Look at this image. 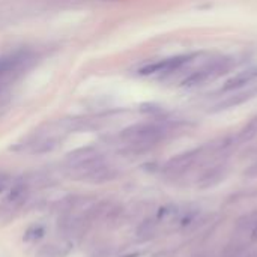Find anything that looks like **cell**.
<instances>
[{
	"label": "cell",
	"instance_id": "obj_1",
	"mask_svg": "<svg viewBox=\"0 0 257 257\" xmlns=\"http://www.w3.org/2000/svg\"><path fill=\"white\" fill-rule=\"evenodd\" d=\"M166 134H167L166 126L160 123H137L125 128L120 137L123 142H126L134 148L148 149L160 143L166 137Z\"/></svg>",
	"mask_w": 257,
	"mask_h": 257
},
{
	"label": "cell",
	"instance_id": "obj_2",
	"mask_svg": "<svg viewBox=\"0 0 257 257\" xmlns=\"http://www.w3.org/2000/svg\"><path fill=\"white\" fill-rule=\"evenodd\" d=\"M232 68V60L227 57H221V59H215L209 63H206L205 66L196 69L194 72H191L184 81L182 86L187 89H193V87H199L203 86L209 81H214L220 77H223L224 74H227Z\"/></svg>",
	"mask_w": 257,
	"mask_h": 257
},
{
	"label": "cell",
	"instance_id": "obj_3",
	"mask_svg": "<svg viewBox=\"0 0 257 257\" xmlns=\"http://www.w3.org/2000/svg\"><path fill=\"white\" fill-rule=\"evenodd\" d=\"M194 57H196V54H181V56H173V57H169V59L157 60V62L148 63L143 68H140L139 74L140 75L172 74V72L181 69L182 66H185L187 63H190Z\"/></svg>",
	"mask_w": 257,
	"mask_h": 257
},
{
	"label": "cell",
	"instance_id": "obj_4",
	"mask_svg": "<svg viewBox=\"0 0 257 257\" xmlns=\"http://www.w3.org/2000/svg\"><path fill=\"white\" fill-rule=\"evenodd\" d=\"M203 154V148L200 149H193V151H188V152H184L181 155H176L175 158H172L170 161H167L164 170L167 173H172V175H179V173H184L187 170H190L200 158V155Z\"/></svg>",
	"mask_w": 257,
	"mask_h": 257
},
{
	"label": "cell",
	"instance_id": "obj_5",
	"mask_svg": "<svg viewBox=\"0 0 257 257\" xmlns=\"http://www.w3.org/2000/svg\"><path fill=\"white\" fill-rule=\"evenodd\" d=\"M257 80V66L256 68H248L245 71H241L230 77L221 87V92H236L244 89L245 86H250Z\"/></svg>",
	"mask_w": 257,
	"mask_h": 257
},
{
	"label": "cell",
	"instance_id": "obj_6",
	"mask_svg": "<svg viewBox=\"0 0 257 257\" xmlns=\"http://www.w3.org/2000/svg\"><path fill=\"white\" fill-rule=\"evenodd\" d=\"M254 96H257V86L256 87H253V89H248V90H239V92H236L235 95L227 96L224 101L218 102V104L214 107V110H215V111H220V110L238 107V105L244 104L245 101H248V99H251V98H254Z\"/></svg>",
	"mask_w": 257,
	"mask_h": 257
},
{
	"label": "cell",
	"instance_id": "obj_7",
	"mask_svg": "<svg viewBox=\"0 0 257 257\" xmlns=\"http://www.w3.org/2000/svg\"><path fill=\"white\" fill-rule=\"evenodd\" d=\"M224 178V167L223 166H215L212 169H209L208 172L203 173V176L199 179V184L205 188V187H212L215 184H218L221 179Z\"/></svg>",
	"mask_w": 257,
	"mask_h": 257
},
{
	"label": "cell",
	"instance_id": "obj_8",
	"mask_svg": "<svg viewBox=\"0 0 257 257\" xmlns=\"http://www.w3.org/2000/svg\"><path fill=\"white\" fill-rule=\"evenodd\" d=\"M20 63H21V57L17 56V54L6 56V57H0V75L14 71Z\"/></svg>",
	"mask_w": 257,
	"mask_h": 257
},
{
	"label": "cell",
	"instance_id": "obj_9",
	"mask_svg": "<svg viewBox=\"0 0 257 257\" xmlns=\"http://www.w3.org/2000/svg\"><path fill=\"white\" fill-rule=\"evenodd\" d=\"M257 136V117L250 120L238 136V142H250Z\"/></svg>",
	"mask_w": 257,
	"mask_h": 257
},
{
	"label": "cell",
	"instance_id": "obj_10",
	"mask_svg": "<svg viewBox=\"0 0 257 257\" xmlns=\"http://www.w3.org/2000/svg\"><path fill=\"white\" fill-rule=\"evenodd\" d=\"M8 181H9V178L5 175V173H0V193L6 188V185H8Z\"/></svg>",
	"mask_w": 257,
	"mask_h": 257
},
{
	"label": "cell",
	"instance_id": "obj_11",
	"mask_svg": "<svg viewBox=\"0 0 257 257\" xmlns=\"http://www.w3.org/2000/svg\"><path fill=\"white\" fill-rule=\"evenodd\" d=\"M248 175H250V176H257V164H254V166L248 170Z\"/></svg>",
	"mask_w": 257,
	"mask_h": 257
}]
</instances>
